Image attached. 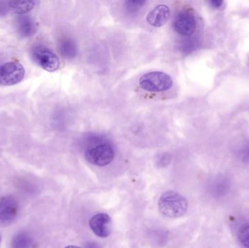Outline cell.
Instances as JSON below:
<instances>
[{
	"instance_id": "obj_1",
	"label": "cell",
	"mask_w": 249,
	"mask_h": 248,
	"mask_svg": "<svg viewBox=\"0 0 249 248\" xmlns=\"http://www.w3.org/2000/svg\"><path fill=\"white\" fill-rule=\"evenodd\" d=\"M158 206L161 214L168 218H179L187 212L188 203L184 196L169 191L160 197Z\"/></svg>"
},
{
	"instance_id": "obj_2",
	"label": "cell",
	"mask_w": 249,
	"mask_h": 248,
	"mask_svg": "<svg viewBox=\"0 0 249 248\" xmlns=\"http://www.w3.org/2000/svg\"><path fill=\"white\" fill-rule=\"evenodd\" d=\"M139 85L146 91L164 92L172 87L173 80L166 73L152 71L141 77Z\"/></svg>"
},
{
	"instance_id": "obj_3",
	"label": "cell",
	"mask_w": 249,
	"mask_h": 248,
	"mask_svg": "<svg viewBox=\"0 0 249 248\" xmlns=\"http://www.w3.org/2000/svg\"><path fill=\"white\" fill-rule=\"evenodd\" d=\"M174 30L183 36H190L196 32L197 20L194 12L184 9L176 15L173 22Z\"/></svg>"
},
{
	"instance_id": "obj_4",
	"label": "cell",
	"mask_w": 249,
	"mask_h": 248,
	"mask_svg": "<svg viewBox=\"0 0 249 248\" xmlns=\"http://www.w3.org/2000/svg\"><path fill=\"white\" fill-rule=\"evenodd\" d=\"M25 75L23 66L18 61H10L0 66V84L12 86L20 83Z\"/></svg>"
},
{
	"instance_id": "obj_5",
	"label": "cell",
	"mask_w": 249,
	"mask_h": 248,
	"mask_svg": "<svg viewBox=\"0 0 249 248\" xmlns=\"http://www.w3.org/2000/svg\"><path fill=\"white\" fill-rule=\"evenodd\" d=\"M86 157L88 161L91 164L103 167L112 163L115 157V152L109 144H99L88 150Z\"/></svg>"
},
{
	"instance_id": "obj_6",
	"label": "cell",
	"mask_w": 249,
	"mask_h": 248,
	"mask_svg": "<svg viewBox=\"0 0 249 248\" xmlns=\"http://www.w3.org/2000/svg\"><path fill=\"white\" fill-rule=\"evenodd\" d=\"M18 212V205L13 196L7 195L0 198V226L10 225L16 219Z\"/></svg>"
},
{
	"instance_id": "obj_7",
	"label": "cell",
	"mask_w": 249,
	"mask_h": 248,
	"mask_svg": "<svg viewBox=\"0 0 249 248\" xmlns=\"http://www.w3.org/2000/svg\"><path fill=\"white\" fill-rule=\"evenodd\" d=\"M33 56L39 66L45 71L53 72L59 68V58L48 48H36L33 51Z\"/></svg>"
},
{
	"instance_id": "obj_8",
	"label": "cell",
	"mask_w": 249,
	"mask_h": 248,
	"mask_svg": "<svg viewBox=\"0 0 249 248\" xmlns=\"http://www.w3.org/2000/svg\"><path fill=\"white\" fill-rule=\"evenodd\" d=\"M89 225L93 232L98 237L106 238L112 232V220L106 214L93 215L89 221Z\"/></svg>"
},
{
	"instance_id": "obj_9",
	"label": "cell",
	"mask_w": 249,
	"mask_h": 248,
	"mask_svg": "<svg viewBox=\"0 0 249 248\" xmlns=\"http://www.w3.org/2000/svg\"><path fill=\"white\" fill-rule=\"evenodd\" d=\"M171 16V10L165 4H159L152 9L146 16V20L154 27H160L167 23Z\"/></svg>"
},
{
	"instance_id": "obj_10",
	"label": "cell",
	"mask_w": 249,
	"mask_h": 248,
	"mask_svg": "<svg viewBox=\"0 0 249 248\" xmlns=\"http://www.w3.org/2000/svg\"><path fill=\"white\" fill-rule=\"evenodd\" d=\"M8 8L16 14H24L31 11L36 5L34 0H11L7 1Z\"/></svg>"
},
{
	"instance_id": "obj_11",
	"label": "cell",
	"mask_w": 249,
	"mask_h": 248,
	"mask_svg": "<svg viewBox=\"0 0 249 248\" xmlns=\"http://www.w3.org/2000/svg\"><path fill=\"white\" fill-rule=\"evenodd\" d=\"M33 240L29 234L20 232L16 234L11 242V248H32Z\"/></svg>"
},
{
	"instance_id": "obj_12",
	"label": "cell",
	"mask_w": 249,
	"mask_h": 248,
	"mask_svg": "<svg viewBox=\"0 0 249 248\" xmlns=\"http://www.w3.org/2000/svg\"><path fill=\"white\" fill-rule=\"evenodd\" d=\"M61 50L63 55L67 58H74L77 55V46L71 40H64L61 45Z\"/></svg>"
},
{
	"instance_id": "obj_13",
	"label": "cell",
	"mask_w": 249,
	"mask_h": 248,
	"mask_svg": "<svg viewBox=\"0 0 249 248\" xmlns=\"http://www.w3.org/2000/svg\"><path fill=\"white\" fill-rule=\"evenodd\" d=\"M238 239L244 247L249 248V222L246 223L240 228Z\"/></svg>"
},
{
	"instance_id": "obj_14",
	"label": "cell",
	"mask_w": 249,
	"mask_h": 248,
	"mask_svg": "<svg viewBox=\"0 0 249 248\" xmlns=\"http://www.w3.org/2000/svg\"><path fill=\"white\" fill-rule=\"evenodd\" d=\"M146 3L144 0H127L125 1V7L129 13H136L140 10Z\"/></svg>"
},
{
	"instance_id": "obj_15",
	"label": "cell",
	"mask_w": 249,
	"mask_h": 248,
	"mask_svg": "<svg viewBox=\"0 0 249 248\" xmlns=\"http://www.w3.org/2000/svg\"><path fill=\"white\" fill-rule=\"evenodd\" d=\"M209 3L214 8H220L223 4V1L222 0H212L209 1Z\"/></svg>"
},
{
	"instance_id": "obj_16",
	"label": "cell",
	"mask_w": 249,
	"mask_h": 248,
	"mask_svg": "<svg viewBox=\"0 0 249 248\" xmlns=\"http://www.w3.org/2000/svg\"><path fill=\"white\" fill-rule=\"evenodd\" d=\"M65 248H81L77 247V246H67V247H66Z\"/></svg>"
},
{
	"instance_id": "obj_17",
	"label": "cell",
	"mask_w": 249,
	"mask_h": 248,
	"mask_svg": "<svg viewBox=\"0 0 249 248\" xmlns=\"http://www.w3.org/2000/svg\"><path fill=\"white\" fill-rule=\"evenodd\" d=\"M0 243H1V237H0Z\"/></svg>"
}]
</instances>
